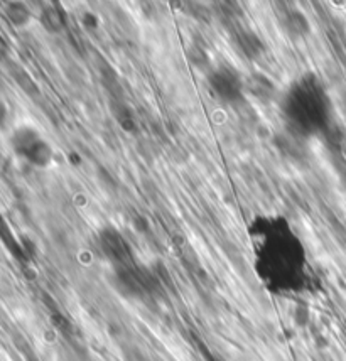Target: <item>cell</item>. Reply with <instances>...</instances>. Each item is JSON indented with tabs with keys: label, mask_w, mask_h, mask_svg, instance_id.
<instances>
[{
	"label": "cell",
	"mask_w": 346,
	"mask_h": 361,
	"mask_svg": "<svg viewBox=\"0 0 346 361\" xmlns=\"http://www.w3.org/2000/svg\"><path fill=\"white\" fill-rule=\"evenodd\" d=\"M100 248L103 255L110 260L114 269L124 267V265L132 264L133 257L131 252V247L125 242V238L119 230L114 226H105L100 233Z\"/></svg>",
	"instance_id": "cell-6"
},
{
	"label": "cell",
	"mask_w": 346,
	"mask_h": 361,
	"mask_svg": "<svg viewBox=\"0 0 346 361\" xmlns=\"http://www.w3.org/2000/svg\"><path fill=\"white\" fill-rule=\"evenodd\" d=\"M240 46L244 53L250 56V58H257L262 53V44L258 41L257 34H244V36H240Z\"/></svg>",
	"instance_id": "cell-8"
},
{
	"label": "cell",
	"mask_w": 346,
	"mask_h": 361,
	"mask_svg": "<svg viewBox=\"0 0 346 361\" xmlns=\"http://www.w3.org/2000/svg\"><path fill=\"white\" fill-rule=\"evenodd\" d=\"M280 111L289 130L299 137H313L331 122V100L316 75H302L285 88Z\"/></svg>",
	"instance_id": "cell-2"
},
{
	"label": "cell",
	"mask_w": 346,
	"mask_h": 361,
	"mask_svg": "<svg viewBox=\"0 0 346 361\" xmlns=\"http://www.w3.org/2000/svg\"><path fill=\"white\" fill-rule=\"evenodd\" d=\"M7 118V106L0 102V123Z\"/></svg>",
	"instance_id": "cell-10"
},
{
	"label": "cell",
	"mask_w": 346,
	"mask_h": 361,
	"mask_svg": "<svg viewBox=\"0 0 346 361\" xmlns=\"http://www.w3.org/2000/svg\"><path fill=\"white\" fill-rule=\"evenodd\" d=\"M11 147L17 157L34 167H47L53 162L54 149L34 127L16 128L11 135Z\"/></svg>",
	"instance_id": "cell-3"
},
{
	"label": "cell",
	"mask_w": 346,
	"mask_h": 361,
	"mask_svg": "<svg viewBox=\"0 0 346 361\" xmlns=\"http://www.w3.org/2000/svg\"><path fill=\"white\" fill-rule=\"evenodd\" d=\"M252 269L263 290L296 298L313 289L308 248L284 214H255L246 225Z\"/></svg>",
	"instance_id": "cell-1"
},
{
	"label": "cell",
	"mask_w": 346,
	"mask_h": 361,
	"mask_svg": "<svg viewBox=\"0 0 346 361\" xmlns=\"http://www.w3.org/2000/svg\"><path fill=\"white\" fill-rule=\"evenodd\" d=\"M6 16L14 25H25L31 20V11L20 2H8L6 6Z\"/></svg>",
	"instance_id": "cell-7"
},
{
	"label": "cell",
	"mask_w": 346,
	"mask_h": 361,
	"mask_svg": "<svg viewBox=\"0 0 346 361\" xmlns=\"http://www.w3.org/2000/svg\"><path fill=\"white\" fill-rule=\"evenodd\" d=\"M208 83L215 97L223 103H237L244 98L245 81L235 68L225 64L215 68L208 78Z\"/></svg>",
	"instance_id": "cell-4"
},
{
	"label": "cell",
	"mask_w": 346,
	"mask_h": 361,
	"mask_svg": "<svg viewBox=\"0 0 346 361\" xmlns=\"http://www.w3.org/2000/svg\"><path fill=\"white\" fill-rule=\"evenodd\" d=\"M115 277L120 290L132 298H147L155 289V279L136 262L115 269Z\"/></svg>",
	"instance_id": "cell-5"
},
{
	"label": "cell",
	"mask_w": 346,
	"mask_h": 361,
	"mask_svg": "<svg viewBox=\"0 0 346 361\" xmlns=\"http://www.w3.org/2000/svg\"><path fill=\"white\" fill-rule=\"evenodd\" d=\"M7 53H8V46H7V42L4 41L2 37H0V61H2V59H6Z\"/></svg>",
	"instance_id": "cell-9"
}]
</instances>
